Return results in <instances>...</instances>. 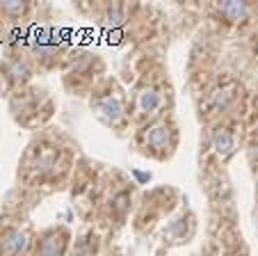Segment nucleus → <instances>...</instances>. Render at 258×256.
<instances>
[{
    "label": "nucleus",
    "mask_w": 258,
    "mask_h": 256,
    "mask_svg": "<svg viewBox=\"0 0 258 256\" xmlns=\"http://www.w3.org/2000/svg\"><path fill=\"white\" fill-rule=\"evenodd\" d=\"M224 12L231 16V19L240 21L244 14H247V7H244V5H240V3H229V5H224Z\"/></svg>",
    "instance_id": "f257e3e1"
}]
</instances>
